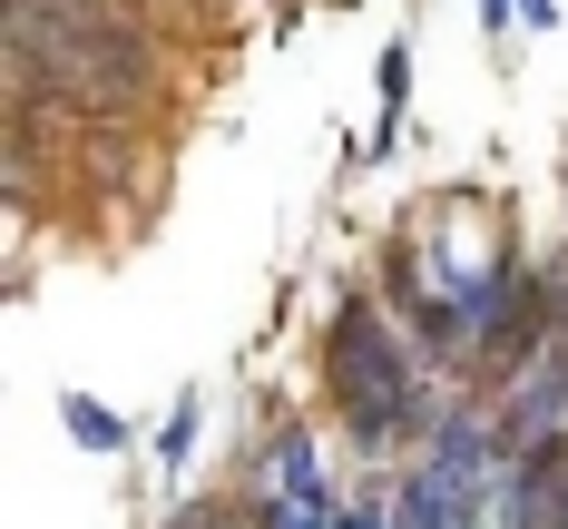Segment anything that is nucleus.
I'll list each match as a JSON object with an SVG mask.
<instances>
[{
	"label": "nucleus",
	"instance_id": "nucleus-4",
	"mask_svg": "<svg viewBox=\"0 0 568 529\" xmlns=\"http://www.w3.org/2000/svg\"><path fill=\"white\" fill-rule=\"evenodd\" d=\"M402 89H412V50H383V138H393V109Z\"/></svg>",
	"mask_w": 568,
	"mask_h": 529
},
{
	"label": "nucleus",
	"instance_id": "nucleus-1",
	"mask_svg": "<svg viewBox=\"0 0 568 529\" xmlns=\"http://www.w3.org/2000/svg\"><path fill=\"white\" fill-rule=\"evenodd\" d=\"M324 373H334V403L353 421V441H402L422 431V383H412V353L393 344V324L373 314V294H343L334 334H324Z\"/></svg>",
	"mask_w": 568,
	"mask_h": 529
},
{
	"label": "nucleus",
	"instance_id": "nucleus-3",
	"mask_svg": "<svg viewBox=\"0 0 568 529\" xmlns=\"http://www.w3.org/2000/svg\"><path fill=\"white\" fill-rule=\"evenodd\" d=\"M196 421H206V393H176V411L158 421V461H168V470L196 451Z\"/></svg>",
	"mask_w": 568,
	"mask_h": 529
},
{
	"label": "nucleus",
	"instance_id": "nucleus-2",
	"mask_svg": "<svg viewBox=\"0 0 568 529\" xmlns=\"http://www.w3.org/2000/svg\"><path fill=\"white\" fill-rule=\"evenodd\" d=\"M59 421L79 451H128V411H109L99 393H59Z\"/></svg>",
	"mask_w": 568,
	"mask_h": 529
},
{
	"label": "nucleus",
	"instance_id": "nucleus-5",
	"mask_svg": "<svg viewBox=\"0 0 568 529\" xmlns=\"http://www.w3.org/2000/svg\"><path fill=\"white\" fill-rule=\"evenodd\" d=\"M168 529H235V520H226V500H186Z\"/></svg>",
	"mask_w": 568,
	"mask_h": 529
}]
</instances>
